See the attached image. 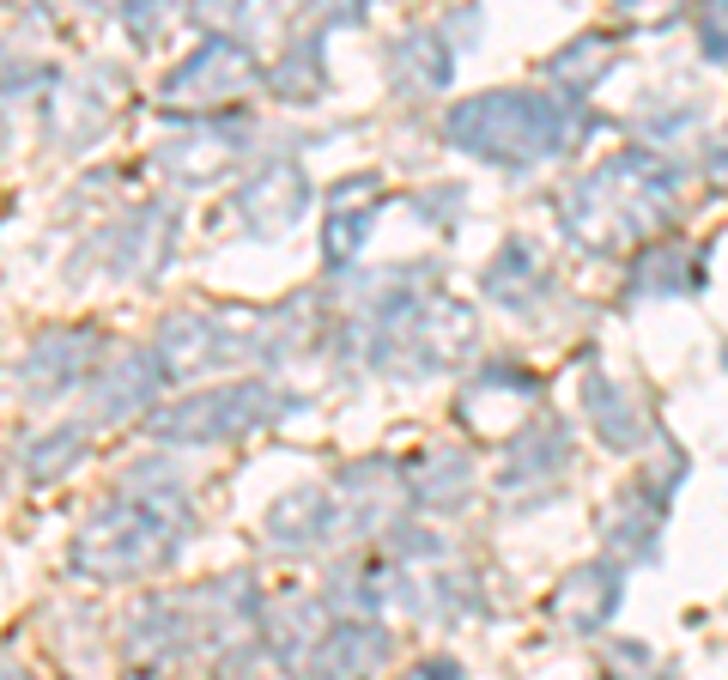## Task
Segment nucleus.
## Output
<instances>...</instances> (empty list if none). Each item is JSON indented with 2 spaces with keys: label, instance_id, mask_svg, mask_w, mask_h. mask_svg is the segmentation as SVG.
<instances>
[{
  "label": "nucleus",
  "instance_id": "1",
  "mask_svg": "<svg viewBox=\"0 0 728 680\" xmlns=\"http://www.w3.org/2000/svg\"><path fill=\"white\" fill-rule=\"evenodd\" d=\"M450 134L455 146H474L486 158H541L565 140V116L559 104H546L534 92H492L455 110Z\"/></svg>",
  "mask_w": 728,
  "mask_h": 680
},
{
  "label": "nucleus",
  "instance_id": "2",
  "mask_svg": "<svg viewBox=\"0 0 728 680\" xmlns=\"http://www.w3.org/2000/svg\"><path fill=\"white\" fill-rule=\"evenodd\" d=\"M704 43L710 55H728V0H704Z\"/></svg>",
  "mask_w": 728,
  "mask_h": 680
}]
</instances>
